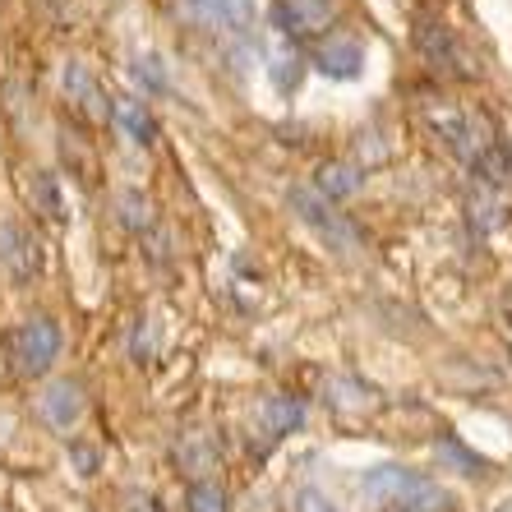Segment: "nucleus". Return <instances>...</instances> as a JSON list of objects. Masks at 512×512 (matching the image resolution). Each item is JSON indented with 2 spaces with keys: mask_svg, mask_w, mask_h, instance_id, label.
Wrapping results in <instances>:
<instances>
[{
  "mask_svg": "<svg viewBox=\"0 0 512 512\" xmlns=\"http://www.w3.org/2000/svg\"><path fill=\"white\" fill-rule=\"evenodd\" d=\"M10 429H14V420H10V416H5V411H0V443L10 439Z\"/></svg>",
  "mask_w": 512,
  "mask_h": 512,
  "instance_id": "nucleus-20",
  "label": "nucleus"
},
{
  "mask_svg": "<svg viewBox=\"0 0 512 512\" xmlns=\"http://www.w3.org/2000/svg\"><path fill=\"white\" fill-rule=\"evenodd\" d=\"M0 263H5L14 277L37 273V245L19 227H10V222H0Z\"/></svg>",
  "mask_w": 512,
  "mask_h": 512,
  "instance_id": "nucleus-10",
  "label": "nucleus"
},
{
  "mask_svg": "<svg viewBox=\"0 0 512 512\" xmlns=\"http://www.w3.org/2000/svg\"><path fill=\"white\" fill-rule=\"evenodd\" d=\"M185 503H190V512H227V494H222L213 480H194Z\"/></svg>",
  "mask_w": 512,
  "mask_h": 512,
  "instance_id": "nucleus-15",
  "label": "nucleus"
},
{
  "mask_svg": "<svg viewBox=\"0 0 512 512\" xmlns=\"http://www.w3.org/2000/svg\"><path fill=\"white\" fill-rule=\"evenodd\" d=\"M199 5L213 24L231 28V33H245L254 24V0H199Z\"/></svg>",
  "mask_w": 512,
  "mask_h": 512,
  "instance_id": "nucleus-11",
  "label": "nucleus"
},
{
  "mask_svg": "<svg viewBox=\"0 0 512 512\" xmlns=\"http://www.w3.org/2000/svg\"><path fill=\"white\" fill-rule=\"evenodd\" d=\"M291 213H296L300 222L319 236V245H328V250L342 254V259H356V254L365 250V240H360L356 222H351L346 213H337L333 199H323L319 190L296 185V190H291Z\"/></svg>",
  "mask_w": 512,
  "mask_h": 512,
  "instance_id": "nucleus-2",
  "label": "nucleus"
},
{
  "mask_svg": "<svg viewBox=\"0 0 512 512\" xmlns=\"http://www.w3.org/2000/svg\"><path fill=\"white\" fill-rule=\"evenodd\" d=\"M84 411H88V397H84V388H79L74 379L47 383V393H42V420H47L51 429L70 434V429L84 420Z\"/></svg>",
  "mask_w": 512,
  "mask_h": 512,
  "instance_id": "nucleus-5",
  "label": "nucleus"
},
{
  "mask_svg": "<svg viewBox=\"0 0 512 512\" xmlns=\"http://www.w3.org/2000/svg\"><path fill=\"white\" fill-rule=\"evenodd\" d=\"M416 47L425 60H434V70H448L457 74V79H471V65H466V56L457 51V42L448 37V28L434 24V19H420L416 24Z\"/></svg>",
  "mask_w": 512,
  "mask_h": 512,
  "instance_id": "nucleus-6",
  "label": "nucleus"
},
{
  "mask_svg": "<svg viewBox=\"0 0 512 512\" xmlns=\"http://www.w3.org/2000/svg\"><path fill=\"white\" fill-rule=\"evenodd\" d=\"M263 420H268L273 434H291V429L305 425V406L291 402V397H268L263 402Z\"/></svg>",
  "mask_w": 512,
  "mask_h": 512,
  "instance_id": "nucleus-13",
  "label": "nucleus"
},
{
  "mask_svg": "<svg viewBox=\"0 0 512 512\" xmlns=\"http://www.w3.org/2000/svg\"><path fill=\"white\" fill-rule=\"evenodd\" d=\"M60 356V328L51 319H28L19 333H14V360L24 374H47Z\"/></svg>",
  "mask_w": 512,
  "mask_h": 512,
  "instance_id": "nucleus-3",
  "label": "nucleus"
},
{
  "mask_svg": "<svg viewBox=\"0 0 512 512\" xmlns=\"http://www.w3.org/2000/svg\"><path fill=\"white\" fill-rule=\"evenodd\" d=\"M273 24L286 37H314L333 24V0H273Z\"/></svg>",
  "mask_w": 512,
  "mask_h": 512,
  "instance_id": "nucleus-4",
  "label": "nucleus"
},
{
  "mask_svg": "<svg viewBox=\"0 0 512 512\" xmlns=\"http://www.w3.org/2000/svg\"><path fill=\"white\" fill-rule=\"evenodd\" d=\"M360 494L397 503L402 512H448L453 508L448 489L434 485V480L420 476V471H411V466H374V471L360 476Z\"/></svg>",
  "mask_w": 512,
  "mask_h": 512,
  "instance_id": "nucleus-1",
  "label": "nucleus"
},
{
  "mask_svg": "<svg viewBox=\"0 0 512 512\" xmlns=\"http://www.w3.org/2000/svg\"><path fill=\"white\" fill-rule=\"evenodd\" d=\"M425 116H429V125L439 130V139L453 148L457 157H462L466 167L476 162V143H471V120L462 116V111L453 107V102H429L425 107Z\"/></svg>",
  "mask_w": 512,
  "mask_h": 512,
  "instance_id": "nucleus-7",
  "label": "nucleus"
},
{
  "mask_svg": "<svg viewBox=\"0 0 512 512\" xmlns=\"http://www.w3.org/2000/svg\"><path fill=\"white\" fill-rule=\"evenodd\" d=\"M130 512H153V508H148V503H134V508Z\"/></svg>",
  "mask_w": 512,
  "mask_h": 512,
  "instance_id": "nucleus-21",
  "label": "nucleus"
},
{
  "mask_svg": "<svg viewBox=\"0 0 512 512\" xmlns=\"http://www.w3.org/2000/svg\"><path fill=\"white\" fill-rule=\"evenodd\" d=\"M111 120L120 125V134L130 143H139V148H148V143L157 139V125H153V116H148V107H143L139 97H116L111 102Z\"/></svg>",
  "mask_w": 512,
  "mask_h": 512,
  "instance_id": "nucleus-9",
  "label": "nucleus"
},
{
  "mask_svg": "<svg viewBox=\"0 0 512 512\" xmlns=\"http://www.w3.org/2000/svg\"><path fill=\"white\" fill-rule=\"evenodd\" d=\"M190 443H194V448H185V453H180V457H185V466H190V471H199V476H203V471H213V453H208V448H199V434H190Z\"/></svg>",
  "mask_w": 512,
  "mask_h": 512,
  "instance_id": "nucleus-17",
  "label": "nucleus"
},
{
  "mask_svg": "<svg viewBox=\"0 0 512 512\" xmlns=\"http://www.w3.org/2000/svg\"><path fill=\"white\" fill-rule=\"evenodd\" d=\"M134 79H139V84H148V88H167V79H162V70H157L153 56H148V60H134Z\"/></svg>",
  "mask_w": 512,
  "mask_h": 512,
  "instance_id": "nucleus-18",
  "label": "nucleus"
},
{
  "mask_svg": "<svg viewBox=\"0 0 512 512\" xmlns=\"http://www.w3.org/2000/svg\"><path fill=\"white\" fill-rule=\"evenodd\" d=\"M439 457H448V462H457V471H462V476H476V471H480V457H466L453 439H443V443H439Z\"/></svg>",
  "mask_w": 512,
  "mask_h": 512,
  "instance_id": "nucleus-16",
  "label": "nucleus"
},
{
  "mask_svg": "<svg viewBox=\"0 0 512 512\" xmlns=\"http://www.w3.org/2000/svg\"><path fill=\"white\" fill-rule=\"evenodd\" d=\"M120 222H125L130 231H148L153 227V203L143 199L139 190H125L120 194Z\"/></svg>",
  "mask_w": 512,
  "mask_h": 512,
  "instance_id": "nucleus-14",
  "label": "nucleus"
},
{
  "mask_svg": "<svg viewBox=\"0 0 512 512\" xmlns=\"http://www.w3.org/2000/svg\"><path fill=\"white\" fill-rule=\"evenodd\" d=\"M319 70L328 79H356L365 70V47H360L356 37H328L319 47Z\"/></svg>",
  "mask_w": 512,
  "mask_h": 512,
  "instance_id": "nucleus-8",
  "label": "nucleus"
},
{
  "mask_svg": "<svg viewBox=\"0 0 512 512\" xmlns=\"http://www.w3.org/2000/svg\"><path fill=\"white\" fill-rule=\"evenodd\" d=\"M360 185H365V176H360L356 167H346V162H328V167H319V194L323 199H351Z\"/></svg>",
  "mask_w": 512,
  "mask_h": 512,
  "instance_id": "nucleus-12",
  "label": "nucleus"
},
{
  "mask_svg": "<svg viewBox=\"0 0 512 512\" xmlns=\"http://www.w3.org/2000/svg\"><path fill=\"white\" fill-rule=\"evenodd\" d=\"M296 512H337V508L323 499L319 489H300V494H296Z\"/></svg>",
  "mask_w": 512,
  "mask_h": 512,
  "instance_id": "nucleus-19",
  "label": "nucleus"
}]
</instances>
